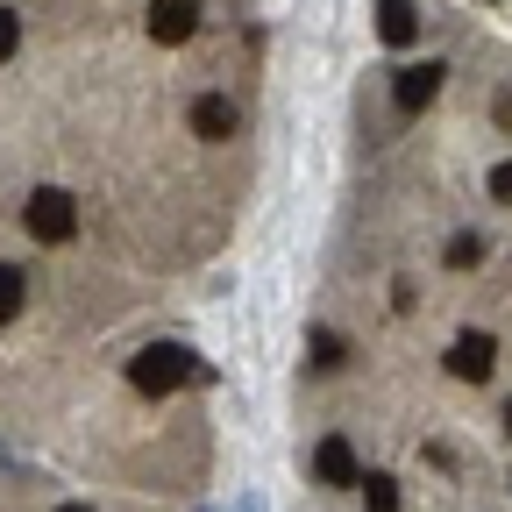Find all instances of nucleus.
Segmentation results:
<instances>
[{
    "label": "nucleus",
    "instance_id": "1",
    "mask_svg": "<svg viewBox=\"0 0 512 512\" xmlns=\"http://www.w3.org/2000/svg\"><path fill=\"white\" fill-rule=\"evenodd\" d=\"M192 377H207V363L192 349H178V342H150L136 363H128V384H136L143 399H164V392H178V384H192Z\"/></svg>",
    "mask_w": 512,
    "mask_h": 512
},
{
    "label": "nucleus",
    "instance_id": "2",
    "mask_svg": "<svg viewBox=\"0 0 512 512\" xmlns=\"http://www.w3.org/2000/svg\"><path fill=\"white\" fill-rule=\"evenodd\" d=\"M22 221H29L36 242H72V235H79V200H72L64 185H43V192H29Z\"/></svg>",
    "mask_w": 512,
    "mask_h": 512
},
{
    "label": "nucleus",
    "instance_id": "3",
    "mask_svg": "<svg viewBox=\"0 0 512 512\" xmlns=\"http://www.w3.org/2000/svg\"><path fill=\"white\" fill-rule=\"evenodd\" d=\"M448 370H456L463 384H484V377L498 370V342H491V335H477V328H470V335H456V349H448Z\"/></svg>",
    "mask_w": 512,
    "mask_h": 512
},
{
    "label": "nucleus",
    "instance_id": "4",
    "mask_svg": "<svg viewBox=\"0 0 512 512\" xmlns=\"http://www.w3.org/2000/svg\"><path fill=\"white\" fill-rule=\"evenodd\" d=\"M200 29V0H150V36L157 43H185Z\"/></svg>",
    "mask_w": 512,
    "mask_h": 512
},
{
    "label": "nucleus",
    "instance_id": "5",
    "mask_svg": "<svg viewBox=\"0 0 512 512\" xmlns=\"http://www.w3.org/2000/svg\"><path fill=\"white\" fill-rule=\"evenodd\" d=\"M313 477H320V484H335V491L356 484V477H363V470H356V448H349L342 434H328V441L313 448Z\"/></svg>",
    "mask_w": 512,
    "mask_h": 512
},
{
    "label": "nucleus",
    "instance_id": "6",
    "mask_svg": "<svg viewBox=\"0 0 512 512\" xmlns=\"http://www.w3.org/2000/svg\"><path fill=\"white\" fill-rule=\"evenodd\" d=\"M441 64H406V72H399V86H392V100H399V114H420L434 93H441Z\"/></svg>",
    "mask_w": 512,
    "mask_h": 512
},
{
    "label": "nucleus",
    "instance_id": "7",
    "mask_svg": "<svg viewBox=\"0 0 512 512\" xmlns=\"http://www.w3.org/2000/svg\"><path fill=\"white\" fill-rule=\"evenodd\" d=\"M192 128H200L207 143L235 136V100H228V93H200V100H192Z\"/></svg>",
    "mask_w": 512,
    "mask_h": 512
},
{
    "label": "nucleus",
    "instance_id": "8",
    "mask_svg": "<svg viewBox=\"0 0 512 512\" xmlns=\"http://www.w3.org/2000/svg\"><path fill=\"white\" fill-rule=\"evenodd\" d=\"M377 36L392 43V50H399V43H413V36H420V15H413V0H377Z\"/></svg>",
    "mask_w": 512,
    "mask_h": 512
},
{
    "label": "nucleus",
    "instance_id": "9",
    "mask_svg": "<svg viewBox=\"0 0 512 512\" xmlns=\"http://www.w3.org/2000/svg\"><path fill=\"white\" fill-rule=\"evenodd\" d=\"M29 306V278H22V264H0V320H15Z\"/></svg>",
    "mask_w": 512,
    "mask_h": 512
},
{
    "label": "nucleus",
    "instance_id": "10",
    "mask_svg": "<svg viewBox=\"0 0 512 512\" xmlns=\"http://www.w3.org/2000/svg\"><path fill=\"white\" fill-rule=\"evenodd\" d=\"M306 356H313V370H335L349 349H342V335H335V328H313V335H306Z\"/></svg>",
    "mask_w": 512,
    "mask_h": 512
},
{
    "label": "nucleus",
    "instance_id": "11",
    "mask_svg": "<svg viewBox=\"0 0 512 512\" xmlns=\"http://www.w3.org/2000/svg\"><path fill=\"white\" fill-rule=\"evenodd\" d=\"M363 498H370V512H399V484L384 477V470H370V477H363Z\"/></svg>",
    "mask_w": 512,
    "mask_h": 512
},
{
    "label": "nucleus",
    "instance_id": "12",
    "mask_svg": "<svg viewBox=\"0 0 512 512\" xmlns=\"http://www.w3.org/2000/svg\"><path fill=\"white\" fill-rule=\"evenodd\" d=\"M448 264H456V271H477V264H484V242H477V235H456V242H448Z\"/></svg>",
    "mask_w": 512,
    "mask_h": 512
},
{
    "label": "nucleus",
    "instance_id": "13",
    "mask_svg": "<svg viewBox=\"0 0 512 512\" xmlns=\"http://www.w3.org/2000/svg\"><path fill=\"white\" fill-rule=\"evenodd\" d=\"M22 50V22H15V8H0V64H8Z\"/></svg>",
    "mask_w": 512,
    "mask_h": 512
},
{
    "label": "nucleus",
    "instance_id": "14",
    "mask_svg": "<svg viewBox=\"0 0 512 512\" xmlns=\"http://www.w3.org/2000/svg\"><path fill=\"white\" fill-rule=\"evenodd\" d=\"M491 192H498V200H512V164H498V171H491Z\"/></svg>",
    "mask_w": 512,
    "mask_h": 512
},
{
    "label": "nucleus",
    "instance_id": "15",
    "mask_svg": "<svg viewBox=\"0 0 512 512\" xmlns=\"http://www.w3.org/2000/svg\"><path fill=\"white\" fill-rule=\"evenodd\" d=\"M491 114H498V128H505V136H512V93H498V107H491Z\"/></svg>",
    "mask_w": 512,
    "mask_h": 512
},
{
    "label": "nucleus",
    "instance_id": "16",
    "mask_svg": "<svg viewBox=\"0 0 512 512\" xmlns=\"http://www.w3.org/2000/svg\"><path fill=\"white\" fill-rule=\"evenodd\" d=\"M57 512H93V505H57Z\"/></svg>",
    "mask_w": 512,
    "mask_h": 512
},
{
    "label": "nucleus",
    "instance_id": "17",
    "mask_svg": "<svg viewBox=\"0 0 512 512\" xmlns=\"http://www.w3.org/2000/svg\"><path fill=\"white\" fill-rule=\"evenodd\" d=\"M505 434H512V406H505Z\"/></svg>",
    "mask_w": 512,
    "mask_h": 512
},
{
    "label": "nucleus",
    "instance_id": "18",
    "mask_svg": "<svg viewBox=\"0 0 512 512\" xmlns=\"http://www.w3.org/2000/svg\"><path fill=\"white\" fill-rule=\"evenodd\" d=\"M0 463H8V448H0Z\"/></svg>",
    "mask_w": 512,
    "mask_h": 512
}]
</instances>
